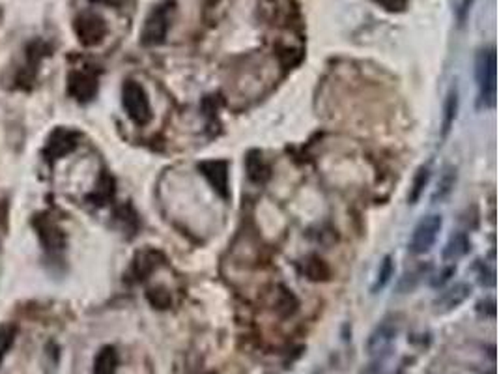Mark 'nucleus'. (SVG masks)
Segmentation results:
<instances>
[{"label": "nucleus", "mask_w": 499, "mask_h": 374, "mask_svg": "<svg viewBox=\"0 0 499 374\" xmlns=\"http://www.w3.org/2000/svg\"><path fill=\"white\" fill-rule=\"evenodd\" d=\"M475 79L479 86V107L496 103V49H481L475 58Z\"/></svg>", "instance_id": "f257e3e1"}, {"label": "nucleus", "mask_w": 499, "mask_h": 374, "mask_svg": "<svg viewBox=\"0 0 499 374\" xmlns=\"http://www.w3.org/2000/svg\"><path fill=\"white\" fill-rule=\"evenodd\" d=\"M122 105L136 125H146L152 120V107L146 90L136 81H125L122 86Z\"/></svg>", "instance_id": "f03ea898"}, {"label": "nucleus", "mask_w": 499, "mask_h": 374, "mask_svg": "<svg viewBox=\"0 0 499 374\" xmlns=\"http://www.w3.org/2000/svg\"><path fill=\"white\" fill-rule=\"evenodd\" d=\"M169 25H171V2L167 0L163 4L153 8L152 13L148 15L146 23L142 27V46L150 47L163 43L167 32H169Z\"/></svg>", "instance_id": "7ed1b4c3"}, {"label": "nucleus", "mask_w": 499, "mask_h": 374, "mask_svg": "<svg viewBox=\"0 0 499 374\" xmlns=\"http://www.w3.org/2000/svg\"><path fill=\"white\" fill-rule=\"evenodd\" d=\"M73 30L77 34V40L80 41V46L94 47L99 46L103 38L107 36V23L101 15H97L94 12H85L75 19Z\"/></svg>", "instance_id": "20e7f679"}, {"label": "nucleus", "mask_w": 499, "mask_h": 374, "mask_svg": "<svg viewBox=\"0 0 499 374\" xmlns=\"http://www.w3.org/2000/svg\"><path fill=\"white\" fill-rule=\"evenodd\" d=\"M442 216L437 214H430V216H425L417 223V227L414 228V234H412V240H409V251L414 255H425L430 251V247L436 242L437 234L442 230Z\"/></svg>", "instance_id": "39448f33"}, {"label": "nucleus", "mask_w": 499, "mask_h": 374, "mask_svg": "<svg viewBox=\"0 0 499 374\" xmlns=\"http://www.w3.org/2000/svg\"><path fill=\"white\" fill-rule=\"evenodd\" d=\"M398 328H400V324L397 322V318L393 317L384 318V320L372 329V333H370L369 340H367V350H369V354H372V356H380V354L389 350L393 345V340H395V337H397Z\"/></svg>", "instance_id": "423d86ee"}, {"label": "nucleus", "mask_w": 499, "mask_h": 374, "mask_svg": "<svg viewBox=\"0 0 499 374\" xmlns=\"http://www.w3.org/2000/svg\"><path fill=\"white\" fill-rule=\"evenodd\" d=\"M68 92L77 102H90L97 94V75L92 69H73L69 74Z\"/></svg>", "instance_id": "0eeeda50"}, {"label": "nucleus", "mask_w": 499, "mask_h": 374, "mask_svg": "<svg viewBox=\"0 0 499 374\" xmlns=\"http://www.w3.org/2000/svg\"><path fill=\"white\" fill-rule=\"evenodd\" d=\"M199 170L202 172L206 180L210 181V186L216 189V193L221 199L227 200L230 197V189H228V163L225 159L200 161Z\"/></svg>", "instance_id": "6e6552de"}, {"label": "nucleus", "mask_w": 499, "mask_h": 374, "mask_svg": "<svg viewBox=\"0 0 499 374\" xmlns=\"http://www.w3.org/2000/svg\"><path fill=\"white\" fill-rule=\"evenodd\" d=\"M77 141H79V133L66 130V127H58L47 139L43 153L49 161H55V159H60L73 152L77 148Z\"/></svg>", "instance_id": "1a4fd4ad"}, {"label": "nucleus", "mask_w": 499, "mask_h": 374, "mask_svg": "<svg viewBox=\"0 0 499 374\" xmlns=\"http://www.w3.org/2000/svg\"><path fill=\"white\" fill-rule=\"evenodd\" d=\"M47 43H43L41 40H34L32 43H29L27 47V58H24L23 68L17 71V83L19 86L23 88H29L32 83H34L36 75H38V69H40V64L43 60V57L47 55Z\"/></svg>", "instance_id": "9d476101"}, {"label": "nucleus", "mask_w": 499, "mask_h": 374, "mask_svg": "<svg viewBox=\"0 0 499 374\" xmlns=\"http://www.w3.org/2000/svg\"><path fill=\"white\" fill-rule=\"evenodd\" d=\"M34 228L38 230V236H40L41 244L45 247L49 253H55V251H60L66 244L64 240V234L60 230L57 223L52 221L49 216H38L34 219Z\"/></svg>", "instance_id": "9b49d317"}, {"label": "nucleus", "mask_w": 499, "mask_h": 374, "mask_svg": "<svg viewBox=\"0 0 499 374\" xmlns=\"http://www.w3.org/2000/svg\"><path fill=\"white\" fill-rule=\"evenodd\" d=\"M471 294V284L468 283H454L453 286H449L447 290H443L442 294L437 296L434 301L436 312H449L462 305Z\"/></svg>", "instance_id": "f8f14e48"}, {"label": "nucleus", "mask_w": 499, "mask_h": 374, "mask_svg": "<svg viewBox=\"0 0 499 374\" xmlns=\"http://www.w3.org/2000/svg\"><path fill=\"white\" fill-rule=\"evenodd\" d=\"M118 352L114 346H103L101 350L97 352L96 359H94V370L92 374H116L118 368Z\"/></svg>", "instance_id": "ddd939ff"}, {"label": "nucleus", "mask_w": 499, "mask_h": 374, "mask_svg": "<svg viewBox=\"0 0 499 374\" xmlns=\"http://www.w3.org/2000/svg\"><path fill=\"white\" fill-rule=\"evenodd\" d=\"M458 88L453 86L447 94V99H445V105H443V118H442V137L449 135V131L453 127L454 120H456V114H458Z\"/></svg>", "instance_id": "4468645a"}, {"label": "nucleus", "mask_w": 499, "mask_h": 374, "mask_svg": "<svg viewBox=\"0 0 499 374\" xmlns=\"http://www.w3.org/2000/svg\"><path fill=\"white\" fill-rule=\"evenodd\" d=\"M470 251V240L464 233H456L449 238L445 249H443V258L445 261H458L460 256H464Z\"/></svg>", "instance_id": "2eb2a0df"}, {"label": "nucleus", "mask_w": 499, "mask_h": 374, "mask_svg": "<svg viewBox=\"0 0 499 374\" xmlns=\"http://www.w3.org/2000/svg\"><path fill=\"white\" fill-rule=\"evenodd\" d=\"M247 174H249L251 180L258 181V183L269 178V167L264 163L262 153L256 152V150L249 152V155H247Z\"/></svg>", "instance_id": "dca6fc26"}, {"label": "nucleus", "mask_w": 499, "mask_h": 374, "mask_svg": "<svg viewBox=\"0 0 499 374\" xmlns=\"http://www.w3.org/2000/svg\"><path fill=\"white\" fill-rule=\"evenodd\" d=\"M454 183H456V169L454 167H445L442 176H440V181H437L436 191L432 195V200L434 202H437V200L442 202V200L447 199L451 191H453Z\"/></svg>", "instance_id": "f3484780"}, {"label": "nucleus", "mask_w": 499, "mask_h": 374, "mask_svg": "<svg viewBox=\"0 0 499 374\" xmlns=\"http://www.w3.org/2000/svg\"><path fill=\"white\" fill-rule=\"evenodd\" d=\"M303 272L311 281H328L331 270L320 256H309L303 264Z\"/></svg>", "instance_id": "a211bd4d"}, {"label": "nucleus", "mask_w": 499, "mask_h": 374, "mask_svg": "<svg viewBox=\"0 0 499 374\" xmlns=\"http://www.w3.org/2000/svg\"><path fill=\"white\" fill-rule=\"evenodd\" d=\"M428 180H430V165H423V167L417 170V174H415L414 178V183H412V189H409V195H408L409 205H415V202L421 199V195H423V191H425Z\"/></svg>", "instance_id": "6ab92c4d"}, {"label": "nucleus", "mask_w": 499, "mask_h": 374, "mask_svg": "<svg viewBox=\"0 0 499 374\" xmlns=\"http://www.w3.org/2000/svg\"><path fill=\"white\" fill-rule=\"evenodd\" d=\"M155 256H157V253H153V251H146V253H141L136 256V261L133 262V272H135L136 279H144L153 268H157Z\"/></svg>", "instance_id": "aec40b11"}, {"label": "nucleus", "mask_w": 499, "mask_h": 374, "mask_svg": "<svg viewBox=\"0 0 499 374\" xmlns=\"http://www.w3.org/2000/svg\"><path fill=\"white\" fill-rule=\"evenodd\" d=\"M15 335H17V328L12 326V324H4V326L0 328V365L4 361L8 350L12 348Z\"/></svg>", "instance_id": "412c9836"}, {"label": "nucleus", "mask_w": 499, "mask_h": 374, "mask_svg": "<svg viewBox=\"0 0 499 374\" xmlns=\"http://www.w3.org/2000/svg\"><path fill=\"white\" fill-rule=\"evenodd\" d=\"M393 272H395V266H393V258L389 255L380 262V270H378V277H376V283L372 286V292H378L380 289H384L389 279H391Z\"/></svg>", "instance_id": "4be33fe9"}, {"label": "nucleus", "mask_w": 499, "mask_h": 374, "mask_svg": "<svg viewBox=\"0 0 499 374\" xmlns=\"http://www.w3.org/2000/svg\"><path fill=\"white\" fill-rule=\"evenodd\" d=\"M297 311V300H295V296L292 294V292H288V290H283V294L279 296L277 300V312L281 314V317H292L294 312Z\"/></svg>", "instance_id": "5701e85b"}, {"label": "nucleus", "mask_w": 499, "mask_h": 374, "mask_svg": "<svg viewBox=\"0 0 499 374\" xmlns=\"http://www.w3.org/2000/svg\"><path fill=\"white\" fill-rule=\"evenodd\" d=\"M148 300H150V303H152L153 307H157V309H167V307H171L172 300H171V294L167 292V290H150L148 292Z\"/></svg>", "instance_id": "b1692460"}, {"label": "nucleus", "mask_w": 499, "mask_h": 374, "mask_svg": "<svg viewBox=\"0 0 499 374\" xmlns=\"http://www.w3.org/2000/svg\"><path fill=\"white\" fill-rule=\"evenodd\" d=\"M374 2L381 4L387 12H402L408 4V0H374Z\"/></svg>", "instance_id": "393cba45"}, {"label": "nucleus", "mask_w": 499, "mask_h": 374, "mask_svg": "<svg viewBox=\"0 0 499 374\" xmlns=\"http://www.w3.org/2000/svg\"><path fill=\"white\" fill-rule=\"evenodd\" d=\"M471 6H473V0H462V4H460V10H458L460 25L465 23V19H468V13H470Z\"/></svg>", "instance_id": "a878e982"}, {"label": "nucleus", "mask_w": 499, "mask_h": 374, "mask_svg": "<svg viewBox=\"0 0 499 374\" xmlns=\"http://www.w3.org/2000/svg\"><path fill=\"white\" fill-rule=\"evenodd\" d=\"M453 273H454V268H447V270H445V272L442 273V277L436 279V281H434L432 284H434V286H437V284H443L449 279V275H453Z\"/></svg>", "instance_id": "bb28decb"}]
</instances>
